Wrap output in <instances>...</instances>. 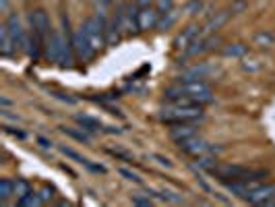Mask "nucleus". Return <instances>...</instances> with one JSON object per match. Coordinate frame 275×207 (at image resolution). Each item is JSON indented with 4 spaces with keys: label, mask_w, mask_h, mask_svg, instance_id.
<instances>
[{
    "label": "nucleus",
    "mask_w": 275,
    "mask_h": 207,
    "mask_svg": "<svg viewBox=\"0 0 275 207\" xmlns=\"http://www.w3.org/2000/svg\"><path fill=\"white\" fill-rule=\"evenodd\" d=\"M118 174L122 176V178H126V180H130V182H134V185H143V178L136 174V172H132L130 168H124V166H120L118 168Z\"/></svg>",
    "instance_id": "bb28decb"
},
{
    "label": "nucleus",
    "mask_w": 275,
    "mask_h": 207,
    "mask_svg": "<svg viewBox=\"0 0 275 207\" xmlns=\"http://www.w3.org/2000/svg\"><path fill=\"white\" fill-rule=\"evenodd\" d=\"M223 56H230V58H244L248 54V46L246 44H230L225 46V48L221 50Z\"/></svg>",
    "instance_id": "6ab92c4d"
},
{
    "label": "nucleus",
    "mask_w": 275,
    "mask_h": 207,
    "mask_svg": "<svg viewBox=\"0 0 275 207\" xmlns=\"http://www.w3.org/2000/svg\"><path fill=\"white\" fill-rule=\"evenodd\" d=\"M164 98L170 100V102H176V100H187V102H193V104H211L213 102V96H211V87L205 83L203 79H191V81H178L174 85H170L166 91H164Z\"/></svg>",
    "instance_id": "f257e3e1"
},
{
    "label": "nucleus",
    "mask_w": 275,
    "mask_h": 207,
    "mask_svg": "<svg viewBox=\"0 0 275 207\" xmlns=\"http://www.w3.org/2000/svg\"><path fill=\"white\" fill-rule=\"evenodd\" d=\"M199 37H201V27H199V25H189L187 29H182V33L176 35L174 46H176L178 50H187L189 46L195 44Z\"/></svg>",
    "instance_id": "f8f14e48"
},
{
    "label": "nucleus",
    "mask_w": 275,
    "mask_h": 207,
    "mask_svg": "<svg viewBox=\"0 0 275 207\" xmlns=\"http://www.w3.org/2000/svg\"><path fill=\"white\" fill-rule=\"evenodd\" d=\"M151 159H155V162L159 164V166H166V168H172L174 164L170 162L168 157H164V155H159V153H151Z\"/></svg>",
    "instance_id": "2f4dec72"
},
{
    "label": "nucleus",
    "mask_w": 275,
    "mask_h": 207,
    "mask_svg": "<svg viewBox=\"0 0 275 207\" xmlns=\"http://www.w3.org/2000/svg\"><path fill=\"white\" fill-rule=\"evenodd\" d=\"M178 147H180V151H185L187 155H193V157H199V155H215V153H219L223 147H215V145H211V143H207L205 139H201V137H189V139H185V141H180L178 143Z\"/></svg>",
    "instance_id": "423d86ee"
},
{
    "label": "nucleus",
    "mask_w": 275,
    "mask_h": 207,
    "mask_svg": "<svg viewBox=\"0 0 275 207\" xmlns=\"http://www.w3.org/2000/svg\"><path fill=\"white\" fill-rule=\"evenodd\" d=\"M134 5L139 7V9H141V7H151V5H153V0H134Z\"/></svg>",
    "instance_id": "e433bc0d"
},
{
    "label": "nucleus",
    "mask_w": 275,
    "mask_h": 207,
    "mask_svg": "<svg viewBox=\"0 0 275 207\" xmlns=\"http://www.w3.org/2000/svg\"><path fill=\"white\" fill-rule=\"evenodd\" d=\"M155 9L159 11V15H162V13L172 11V9H174V3H172V0H157V7H155Z\"/></svg>",
    "instance_id": "c756f323"
},
{
    "label": "nucleus",
    "mask_w": 275,
    "mask_h": 207,
    "mask_svg": "<svg viewBox=\"0 0 275 207\" xmlns=\"http://www.w3.org/2000/svg\"><path fill=\"white\" fill-rule=\"evenodd\" d=\"M130 201H132L134 205H145V207H149V205L153 203V201L149 199V195H147V197H141V195H132V197H130Z\"/></svg>",
    "instance_id": "7c9ffc66"
},
{
    "label": "nucleus",
    "mask_w": 275,
    "mask_h": 207,
    "mask_svg": "<svg viewBox=\"0 0 275 207\" xmlns=\"http://www.w3.org/2000/svg\"><path fill=\"white\" fill-rule=\"evenodd\" d=\"M197 127H195V122H182V125H172V129H170V137L176 141V143H180V141H185V139H189V137H195L197 135Z\"/></svg>",
    "instance_id": "4468645a"
},
{
    "label": "nucleus",
    "mask_w": 275,
    "mask_h": 207,
    "mask_svg": "<svg viewBox=\"0 0 275 207\" xmlns=\"http://www.w3.org/2000/svg\"><path fill=\"white\" fill-rule=\"evenodd\" d=\"M0 106H3V108L11 106V100H9V98H0Z\"/></svg>",
    "instance_id": "58836bf2"
},
{
    "label": "nucleus",
    "mask_w": 275,
    "mask_h": 207,
    "mask_svg": "<svg viewBox=\"0 0 275 207\" xmlns=\"http://www.w3.org/2000/svg\"><path fill=\"white\" fill-rule=\"evenodd\" d=\"M0 11L9 13V0H0Z\"/></svg>",
    "instance_id": "4c0bfd02"
},
{
    "label": "nucleus",
    "mask_w": 275,
    "mask_h": 207,
    "mask_svg": "<svg viewBox=\"0 0 275 207\" xmlns=\"http://www.w3.org/2000/svg\"><path fill=\"white\" fill-rule=\"evenodd\" d=\"M3 129H5V133L13 135V137H19V139H25V137H27V133H23V131H17V129H13V127H9V125H5Z\"/></svg>",
    "instance_id": "72a5a7b5"
},
{
    "label": "nucleus",
    "mask_w": 275,
    "mask_h": 207,
    "mask_svg": "<svg viewBox=\"0 0 275 207\" xmlns=\"http://www.w3.org/2000/svg\"><path fill=\"white\" fill-rule=\"evenodd\" d=\"M17 50V46H15V39L7 27V23H3V27H0V54L3 56H11L13 52Z\"/></svg>",
    "instance_id": "dca6fc26"
},
{
    "label": "nucleus",
    "mask_w": 275,
    "mask_h": 207,
    "mask_svg": "<svg viewBox=\"0 0 275 207\" xmlns=\"http://www.w3.org/2000/svg\"><path fill=\"white\" fill-rule=\"evenodd\" d=\"M159 199L162 201H168V203H185V197L176 191H170V189H162L159 191Z\"/></svg>",
    "instance_id": "393cba45"
},
{
    "label": "nucleus",
    "mask_w": 275,
    "mask_h": 207,
    "mask_svg": "<svg viewBox=\"0 0 275 207\" xmlns=\"http://www.w3.org/2000/svg\"><path fill=\"white\" fill-rule=\"evenodd\" d=\"M37 193H39V197H41L43 203H48V201L54 199V189H50V187H41Z\"/></svg>",
    "instance_id": "c85d7f7f"
},
{
    "label": "nucleus",
    "mask_w": 275,
    "mask_h": 207,
    "mask_svg": "<svg viewBox=\"0 0 275 207\" xmlns=\"http://www.w3.org/2000/svg\"><path fill=\"white\" fill-rule=\"evenodd\" d=\"M73 44L64 42V37L52 29L48 42H45V56L52 62H58L60 66H71L73 64Z\"/></svg>",
    "instance_id": "7ed1b4c3"
},
{
    "label": "nucleus",
    "mask_w": 275,
    "mask_h": 207,
    "mask_svg": "<svg viewBox=\"0 0 275 207\" xmlns=\"http://www.w3.org/2000/svg\"><path fill=\"white\" fill-rule=\"evenodd\" d=\"M230 9L227 11H219V13H213L209 19H207V23L201 27V37H207V35H213L217 29H221L225 23H227V19H230Z\"/></svg>",
    "instance_id": "9d476101"
},
{
    "label": "nucleus",
    "mask_w": 275,
    "mask_h": 207,
    "mask_svg": "<svg viewBox=\"0 0 275 207\" xmlns=\"http://www.w3.org/2000/svg\"><path fill=\"white\" fill-rule=\"evenodd\" d=\"M159 21V11L151 5V7H141L136 11V25H139V31H149L153 27H157Z\"/></svg>",
    "instance_id": "1a4fd4ad"
},
{
    "label": "nucleus",
    "mask_w": 275,
    "mask_h": 207,
    "mask_svg": "<svg viewBox=\"0 0 275 207\" xmlns=\"http://www.w3.org/2000/svg\"><path fill=\"white\" fill-rule=\"evenodd\" d=\"M60 131L66 135V137H71V139H75V141H79V143H89L91 139L83 133V129L81 131H77V129H71V127H60Z\"/></svg>",
    "instance_id": "412c9836"
},
{
    "label": "nucleus",
    "mask_w": 275,
    "mask_h": 207,
    "mask_svg": "<svg viewBox=\"0 0 275 207\" xmlns=\"http://www.w3.org/2000/svg\"><path fill=\"white\" fill-rule=\"evenodd\" d=\"M110 155H114V157H118V159H124V162H134V157L130 155V153H126V151H122V149H106Z\"/></svg>",
    "instance_id": "cd10ccee"
},
{
    "label": "nucleus",
    "mask_w": 275,
    "mask_h": 207,
    "mask_svg": "<svg viewBox=\"0 0 275 207\" xmlns=\"http://www.w3.org/2000/svg\"><path fill=\"white\" fill-rule=\"evenodd\" d=\"M75 122L83 129V131H87V133H100V131H104V125L98 120V118H94V116H89V114H75Z\"/></svg>",
    "instance_id": "2eb2a0df"
},
{
    "label": "nucleus",
    "mask_w": 275,
    "mask_h": 207,
    "mask_svg": "<svg viewBox=\"0 0 275 207\" xmlns=\"http://www.w3.org/2000/svg\"><path fill=\"white\" fill-rule=\"evenodd\" d=\"M17 203L21 205V207H37V205H41L43 201H41V197H39V193H29V195H25V197H21V199H17Z\"/></svg>",
    "instance_id": "5701e85b"
},
{
    "label": "nucleus",
    "mask_w": 275,
    "mask_h": 207,
    "mask_svg": "<svg viewBox=\"0 0 275 207\" xmlns=\"http://www.w3.org/2000/svg\"><path fill=\"white\" fill-rule=\"evenodd\" d=\"M201 9H203V3H201V0H193V3L187 7V13H189V15H197Z\"/></svg>",
    "instance_id": "473e14b6"
},
{
    "label": "nucleus",
    "mask_w": 275,
    "mask_h": 207,
    "mask_svg": "<svg viewBox=\"0 0 275 207\" xmlns=\"http://www.w3.org/2000/svg\"><path fill=\"white\" fill-rule=\"evenodd\" d=\"M242 68H244V71H248V73H257V71H261V68H263V60H259V58H244L242 60Z\"/></svg>",
    "instance_id": "a878e982"
},
{
    "label": "nucleus",
    "mask_w": 275,
    "mask_h": 207,
    "mask_svg": "<svg viewBox=\"0 0 275 207\" xmlns=\"http://www.w3.org/2000/svg\"><path fill=\"white\" fill-rule=\"evenodd\" d=\"M213 71V68L209 66V64H205V62H199V64H195V66H191V68H187L185 73H182V81H191V79H205L209 73Z\"/></svg>",
    "instance_id": "f3484780"
},
{
    "label": "nucleus",
    "mask_w": 275,
    "mask_h": 207,
    "mask_svg": "<svg viewBox=\"0 0 275 207\" xmlns=\"http://www.w3.org/2000/svg\"><path fill=\"white\" fill-rule=\"evenodd\" d=\"M29 23H31V31H35V33L41 37V42H43V44L48 42V37H50V33H52L48 13L41 11V9L31 11V15H29Z\"/></svg>",
    "instance_id": "6e6552de"
},
{
    "label": "nucleus",
    "mask_w": 275,
    "mask_h": 207,
    "mask_svg": "<svg viewBox=\"0 0 275 207\" xmlns=\"http://www.w3.org/2000/svg\"><path fill=\"white\" fill-rule=\"evenodd\" d=\"M11 195H15V182L9 180V178H3L0 180V201H7Z\"/></svg>",
    "instance_id": "4be33fe9"
},
{
    "label": "nucleus",
    "mask_w": 275,
    "mask_h": 207,
    "mask_svg": "<svg viewBox=\"0 0 275 207\" xmlns=\"http://www.w3.org/2000/svg\"><path fill=\"white\" fill-rule=\"evenodd\" d=\"M31 193V185L25 180V178H19V180H15V197L17 199H21V197H25V195H29Z\"/></svg>",
    "instance_id": "b1692460"
},
{
    "label": "nucleus",
    "mask_w": 275,
    "mask_h": 207,
    "mask_svg": "<svg viewBox=\"0 0 275 207\" xmlns=\"http://www.w3.org/2000/svg\"><path fill=\"white\" fill-rule=\"evenodd\" d=\"M37 143H39L41 147H45V149L52 147V141H48V139H45V137H37Z\"/></svg>",
    "instance_id": "f704fd0d"
},
{
    "label": "nucleus",
    "mask_w": 275,
    "mask_h": 207,
    "mask_svg": "<svg viewBox=\"0 0 275 207\" xmlns=\"http://www.w3.org/2000/svg\"><path fill=\"white\" fill-rule=\"evenodd\" d=\"M159 118L168 125H182V122H199L203 118V106L193 104L187 100L170 102L166 108L159 112Z\"/></svg>",
    "instance_id": "f03ea898"
},
{
    "label": "nucleus",
    "mask_w": 275,
    "mask_h": 207,
    "mask_svg": "<svg viewBox=\"0 0 275 207\" xmlns=\"http://www.w3.org/2000/svg\"><path fill=\"white\" fill-rule=\"evenodd\" d=\"M54 96H56L58 100H64V102H68V104H75V102H77L75 98H71V96H64V94H54Z\"/></svg>",
    "instance_id": "c9c22d12"
},
{
    "label": "nucleus",
    "mask_w": 275,
    "mask_h": 207,
    "mask_svg": "<svg viewBox=\"0 0 275 207\" xmlns=\"http://www.w3.org/2000/svg\"><path fill=\"white\" fill-rule=\"evenodd\" d=\"M73 50H75V56L79 58V60H83V62H89L91 58H94L98 52L94 50V46H91V42H89V37H87V33H85V29H83V25L73 33Z\"/></svg>",
    "instance_id": "0eeeda50"
},
{
    "label": "nucleus",
    "mask_w": 275,
    "mask_h": 207,
    "mask_svg": "<svg viewBox=\"0 0 275 207\" xmlns=\"http://www.w3.org/2000/svg\"><path fill=\"white\" fill-rule=\"evenodd\" d=\"M211 176L219 180H250V178H267V170H253V168H244V166H232V164H215L209 170Z\"/></svg>",
    "instance_id": "20e7f679"
},
{
    "label": "nucleus",
    "mask_w": 275,
    "mask_h": 207,
    "mask_svg": "<svg viewBox=\"0 0 275 207\" xmlns=\"http://www.w3.org/2000/svg\"><path fill=\"white\" fill-rule=\"evenodd\" d=\"M83 29L91 42V46H94V50L100 52L104 46L108 44L106 42V17L102 15H96V17H89L85 23H83Z\"/></svg>",
    "instance_id": "39448f33"
},
{
    "label": "nucleus",
    "mask_w": 275,
    "mask_h": 207,
    "mask_svg": "<svg viewBox=\"0 0 275 207\" xmlns=\"http://www.w3.org/2000/svg\"><path fill=\"white\" fill-rule=\"evenodd\" d=\"M5 23H7V27H9V31H11L13 39H15L17 50H21V46H23V42H25V35H27V31L23 29L19 15H17V13H11V15L7 17V21H5Z\"/></svg>",
    "instance_id": "9b49d317"
},
{
    "label": "nucleus",
    "mask_w": 275,
    "mask_h": 207,
    "mask_svg": "<svg viewBox=\"0 0 275 207\" xmlns=\"http://www.w3.org/2000/svg\"><path fill=\"white\" fill-rule=\"evenodd\" d=\"M253 44L257 46V48H273L275 46V35L271 31H257L253 35Z\"/></svg>",
    "instance_id": "a211bd4d"
},
{
    "label": "nucleus",
    "mask_w": 275,
    "mask_h": 207,
    "mask_svg": "<svg viewBox=\"0 0 275 207\" xmlns=\"http://www.w3.org/2000/svg\"><path fill=\"white\" fill-rule=\"evenodd\" d=\"M176 19H178V13L174 9L168 11V13H162V15H159V21H157V27L159 29H170L176 23Z\"/></svg>",
    "instance_id": "aec40b11"
},
{
    "label": "nucleus",
    "mask_w": 275,
    "mask_h": 207,
    "mask_svg": "<svg viewBox=\"0 0 275 207\" xmlns=\"http://www.w3.org/2000/svg\"><path fill=\"white\" fill-rule=\"evenodd\" d=\"M275 197V185H271V182H263V185L259 189H255L253 193L248 195V203H253V205H265L269 199Z\"/></svg>",
    "instance_id": "ddd939ff"
}]
</instances>
